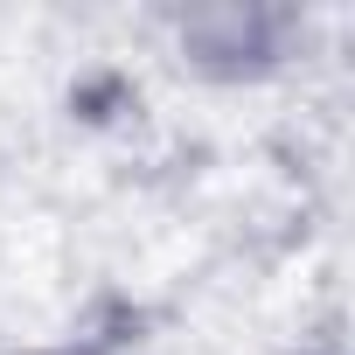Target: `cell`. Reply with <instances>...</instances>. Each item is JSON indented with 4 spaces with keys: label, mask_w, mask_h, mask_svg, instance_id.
Returning <instances> with one entry per match:
<instances>
[{
    "label": "cell",
    "mask_w": 355,
    "mask_h": 355,
    "mask_svg": "<svg viewBox=\"0 0 355 355\" xmlns=\"http://www.w3.org/2000/svg\"><path fill=\"white\" fill-rule=\"evenodd\" d=\"M293 15L286 8H196L174 21L189 63L202 70H223V77H251V70H272L293 42Z\"/></svg>",
    "instance_id": "cell-1"
},
{
    "label": "cell",
    "mask_w": 355,
    "mask_h": 355,
    "mask_svg": "<svg viewBox=\"0 0 355 355\" xmlns=\"http://www.w3.org/2000/svg\"><path fill=\"white\" fill-rule=\"evenodd\" d=\"M0 355H63V348H0Z\"/></svg>",
    "instance_id": "cell-2"
}]
</instances>
